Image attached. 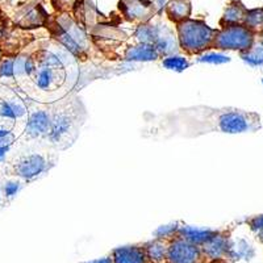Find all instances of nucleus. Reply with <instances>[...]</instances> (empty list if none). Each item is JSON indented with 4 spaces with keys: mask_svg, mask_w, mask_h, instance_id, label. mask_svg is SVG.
Segmentation results:
<instances>
[{
    "mask_svg": "<svg viewBox=\"0 0 263 263\" xmlns=\"http://www.w3.org/2000/svg\"><path fill=\"white\" fill-rule=\"evenodd\" d=\"M33 60L32 74L28 79L39 92L54 93L62 88L69 78L72 55L65 48H41L30 54Z\"/></svg>",
    "mask_w": 263,
    "mask_h": 263,
    "instance_id": "1",
    "label": "nucleus"
},
{
    "mask_svg": "<svg viewBox=\"0 0 263 263\" xmlns=\"http://www.w3.org/2000/svg\"><path fill=\"white\" fill-rule=\"evenodd\" d=\"M79 103L66 100L51 104V128L48 136L49 144L57 149H66L72 144L81 128Z\"/></svg>",
    "mask_w": 263,
    "mask_h": 263,
    "instance_id": "2",
    "label": "nucleus"
},
{
    "mask_svg": "<svg viewBox=\"0 0 263 263\" xmlns=\"http://www.w3.org/2000/svg\"><path fill=\"white\" fill-rule=\"evenodd\" d=\"M175 29L179 49L185 55H200L215 46L217 29L211 28L204 20L187 18L178 23Z\"/></svg>",
    "mask_w": 263,
    "mask_h": 263,
    "instance_id": "3",
    "label": "nucleus"
},
{
    "mask_svg": "<svg viewBox=\"0 0 263 263\" xmlns=\"http://www.w3.org/2000/svg\"><path fill=\"white\" fill-rule=\"evenodd\" d=\"M257 33L249 29L243 24H233L221 27L217 29L216 34L215 46L213 49L217 50H237L245 51L253 46L255 42Z\"/></svg>",
    "mask_w": 263,
    "mask_h": 263,
    "instance_id": "4",
    "label": "nucleus"
},
{
    "mask_svg": "<svg viewBox=\"0 0 263 263\" xmlns=\"http://www.w3.org/2000/svg\"><path fill=\"white\" fill-rule=\"evenodd\" d=\"M53 164L54 162L50 161L48 154L33 152L16 159L12 164V173L15 177L29 182L41 177L42 174L48 173Z\"/></svg>",
    "mask_w": 263,
    "mask_h": 263,
    "instance_id": "5",
    "label": "nucleus"
},
{
    "mask_svg": "<svg viewBox=\"0 0 263 263\" xmlns=\"http://www.w3.org/2000/svg\"><path fill=\"white\" fill-rule=\"evenodd\" d=\"M36 108L28 109L24 135L28 140H48L51 128V104L37 103Z\"/></svg>",
    "mask_w": 263,
    "mask_h": 263,
    "instance_id": "6",
    "label": "nucleus"
},
{
    "mask_svg": "<svg viewBox=\"0 0 263 263\" xmlns=\"http://www.w3.org/2000/svg\"><path fill=\"white\" fill-rule=\"evenodd\" d=\"M203 251L200 246L191 243L187 239L177 236L168 241L167 255L164 263H204Z\"/></svg>",
    "mask_w": 263,
    "mask_h": 263,
    "instance_id": "7",
    "label": "nucleus"
},
{
    "mask_svg": "<svg viewBox=\"0 0 263 263\" xmlns=\"http://www.w3.org/2000/svg\"><path fill=\"white\" fill-rule=\"evenodd\" d=\"M154 4L147 0H121L120 11L132 23H147L154 13Z\"/></svg>",
    "mask_w": 263,
    "mask_h": 263,
    "instance_id": "8",
    "label": "nucleus"
},
{
    "mask_svg": "<svg viewBox=\"0 0 263 263\" xmlns=\"http://www.w3.org/2000/svg\"><path fill=\"white\" fill-rule=\"evenodd\" d=\"M230 245H232V241H230L229 236L224 232H218L217 230L215 236L208 239L200 248L205 260L217 262V260H221L222 258L227 257Z\"/></svg>",
    "mask_w": 263,
    "mask_h": 263,
    "instance_id": "9",
    "label": "nucleus"
},
{
    "mask_svg": "<svg viewBox=\"0 0 263 263\" xmlns=\"http://www.w3.org/2000/svg\"><path fill=\"white\" fill-rule=\"evenodd\" d=\"M153 46L158 51L161 58L174 55V54H178L180 51L177 33L174 32L171 28H168L167 25H161L158 39L156 40Z\"/></svg>",
    "mask_w": 263,
    "mask_h": 263,
    "instance_id": "10",
    "label": "nucleus"
},
{
    "mask_svg": "<svg viewBox=\"0 0 263 263\" xmlns=\"http://www.w3.org/2000/svg\"><path fill=\"white\" fill-rule=\"evenodd\" d=\"M114 263H149L144 245L121 246L112 251Z\"/></svg>",
    "mask_w": 263,
    "mask_h": 263,
    "instance_id": "11",
    "label": "nucleus"
},
{
    "mask_svg": "<svg viewBox=\"0 0 263 263\" xmlns=\"http://www.w3.org/2000/svg\"><path fill=\"white\" fill-rule=\"evenodd\" d=\"M159 58L161 57L154 46L147 44H136L129 46L124 53V60L129 62H152V61H158Z\"/></svg>",
    "mask_w": 263,
    "mask_h": 263,
    "instance_id": "12",
    "label": "nucleus"
},
{
    "mask_svg": "<svg viewBox=\"0 0 263 263\" xmlns=\"http://www.w3.org/2000/svg\"><path fill=\"white\" fill-rule=\"evenodd\" d=\"M217 230L210 229V228H197V227H191V225H182L178 229V236L182 237V238L187 239L191 243H195L197 246H201L208 241V239L212 238L216 234Z\"/></svg>",
    "mask_w": 263,
    "mask_h": 263,
    "instance_id": "13",
    "label": "nucleus"
},
{
    "mask_svg": "<svg viewBox=\"0 0 263 263\" xmlns=\"http://www.w3.org/2000/svg\"><path fill=\"white\" fill-rule=\"evenodd\" d=\"M246 12H248V8L241 2H238V0L230 2L225 7V11L222 13L221 20H220V27H227V25L233 24H243Z\"/></svg>",
    "mask_w": 263,
    "mask_h": 263,
    "instance_id": "14",
    "label": "nucleus"
},
{
    "mask_svg": "<svg viewBox=\"0 0 263 263\" xmlns=\"http://www.w3.org/2000/svg\"><path fill=\"white\" fill-rule=\"evenodd\" d=\"M166 15L173 23L178 24L180 21L190 18L192 12L191 0H170L164 8Z\"/></svg>",
    "mask_w": 263,
    "mask_h": 263,
    "instance_id": "15",
    "label": "nucleus"
},
{
    "mask_svg": "<svg viewBox=\"0 0 263 263\" xmlns=\"http://www.w3.org/2000/svg\"><path fill=\"white\" fill-rule=\"evenodd\" d=\"M145 253L149 263H164L167 255L168 241L162 238H154L149 242L144 243Z\"/></svg>",
    "mask_w": 263,
    "mask_h": 263,
    "instance_id": "16",
    "label": "nucleus"
},
{
    "mask_svg": "<svg viewBox=\"0 0 263 263\" xmlns=\"http://www.w3.org/2000/svg\"><path fill=\"white\" fill-rule=\"evenodd\" d=\"M161 25L150 24L144 23L140 24L135 30V40L137 44H147V45H154L156 40L158 39Z\"/></svg>",
    "mask_w": 263,
    "mask_h": 263,
    "instance_id": "17",
    "label": "nucleus"
},
{
    "mask_svg": "<svg viewBox=\"0 0 263 263\" xmlns=\"http://www.w3.org/2000/svg\"><path fill=\"white\" fill-rule=\"evenodd\" d=\"M239 55H241L243 62H246L248 65L254 66V67H257V66H262L263 65V45L260 44V42H258V44H255L254 42L250 49H248V50L245 51H241Z\"/></svg>",
    "mask_w": 263,
    "mask_h": 263,
    "instance_id": "18",
    "label": "nucleus"
},
{
    "mask_svg": "<svg viewBox=\"0 0 263 263\" xmlns=\"http://www.w3.org/2000/svg\"><path fill=\"white\" fill-rule=\"evenodd\" d=\"M243 25L251 29L253 32L258 33L263 30V8H255L250 9L246 12L245 20H243Z\"/></svg>",
    "mask_w": 263,
    "mask_h": 263,
    "instance_id": "19",
    "label": "nucleus"
},
{
    "mask_svg": "<svg viewBox=\"0 0 263 263\" xmlns=\"http://www.w3.org/2000/svg\"><path fill=\"white\" fill-rule=\"evenodd\" d=\"M190 61L187 60V57H183L179 54H174V55H168V57H164L162 61V66L164 69L173 70V71H184L185 69L190 67Z\"/></svg>",
    "mask_w": 263,
    "mask_h": 263,
    "instance_id": "20",
    "label": "nucleus"
},
{
    "mask_svg": "<svg viewBox=\"0 0 263 263\" xmlns=\"http://www.w3.org/2000/svg\"><path fill=\"white\" fill-rule=\"evenodd\" d=\"M179 222H173V224L168 225H162L158 229L154 232V238H162L170 241L171 238L177 236L178 229H179Z\"/></svg>",
    "mask_w": 263,
    "mask_h": 263,
    "instance_id": "21",
    "label": "nucleus"
},
{
    "mask_svg": "<svg viewBox=\"0 0 263 263\" xmlns=\"http://www.w3.org/2000/svg\"><path fill=\"white\" fill-rule=\"evenodd\" d=\"M230 58L225 54L221 53H205L200 54V57L197 58V62H205V63H212V65H220V63H227L229 62Z\"/></svg>",
    "mask_w": 263,
    "mask_h": 263,
    "instance_id": "22",
    "label": "nucleus"
},
{
    "mask_svg": "<svg viewBox=\"0 0 263 263\" xmlns=\"http://www.w3.org/2000/svg\"><path fill=\"white\" fill-rule=\"evenodd\" d=\"M0 78H15V58L0 61Z\"/></svg>",
    "mask_w": 263,
    "mask_h": 263,
    "instance_id": "23",
    "label": "nucleus"
},
{
    "mask_svg": "<svg viewBox=\"0 0 263 263\" xmlns=\"http://www.w3.org/2000/svg\"><path fill=\"white\" fill-rule=\"evenodd\" d=\"M249 227L254 232L255 236L263 242V215L255 216L249 220Z\"/></svg>",
    "mask_w": 263,
    "mask_h": 263,
    "instance_id": "24",
    "label": "nucleus"
},
{
    "mask_svg": "<svg viewBox=\"0 0 263 263\" xmlns=\"http://www.w3.org/2000/svg\"><path fill=\"white\" fill-rule=\"evenodd\" d=\"M20 184L21 183L18 182V180H9V182H7L6 184H4V195H6V197H13L18 192V190H20Z\"/></svg>",
    "mask_w": 263,
    "mask_h": 263,
    "instance_id": "25",
    "label": "nucleus"
},
{
    "mask_svg": "<svg viewBox=\"0 0 263 263\" xmlns=\"http://www.w3.org/2000/svg\"><path fill=\"white\" fill-rule=\"evenodd\" d=\"M77 0H51V4L57 11H61V12H66L69 11L72 6L75 4Z\"/></svg>",
    "mask_w": 263,
    "mask_h": 263,
    "instance_id": "26",
    "label": "nucleus"
},
{
    "mask_svg": "<svg viewBox=\"0 0 263 263\" xmlns=\"http://www.w3.org/2000/svg\"><path fill=\"white\" fill-rule=\"evenodd\" d=\"M167 0H156L154 2V8L158 11V13H162L163 12V9L166 8V6H167Z\"/></svg>",
    "mask_w": 263,
    "mask_h": 263,
    "instance_id": "27",
    "label": "nucleus"
},
{
    "mask_svg": "<svg viewBox=\"0 0 263 263\" xmlns=\"http://www.w3.org/2000/svg\"><path fill=\"white\" fill-rule=\"evenodd\" d=\"M16 140L15 135L9 136V137H6V138H0V147L2 146H11V145L13 144V141Z\"/></svg>",
    "mask_w": 263,
    "mask_h": 263,
    "instance_id": "28",
    "label": "nucleus"
},
{
    "mask_svg": "<svg viewBox=\"0 0 263 263\" xmlns=\"http://www.w3.org/2000/svg\"><path fill=\"white\" fill-rule=\"evenodd\" d=\"M84 263H114V260H112V257H103V258H98V259L88 260V262H84Z\"/></svg>",
    "mask_w": 263,
    "mask_h": 263,
    "instance_id": "29",
    "label": "nucleus"
},
{
    "mask_svg": "<svg viewBox=\"0 0 263 263\" xmlns=\"http://www.w3.org/2000/svg\"><path fill=\"white\" fill-rule=\"evenodd\" d=\"M13 133L9 129L4 128V126H0V138H6L9 137V136H12Z\"/></svg>",
    "mask_w": 263,
    "mask_h": 263,
    "instance_id": "30",
    "label": "nucleus"
},
{
    "mask_svg": "<svg viewBox=\"0 0 263 263\" xmlns=\"http://www.w3.org/2000/svg\"><path fill=\"white\" fill-rule=\"evenodd\" d=\"M9 147L11 146H2L0 147V163L6 159L7 157V153L9 152Z\"/></svg>",
    "mask_w": 263,
    "mask_h": 263,
    "instance_id": "31",
    "label": "nucleus"
},
{
    "mask_svg": "<svg viewBox=\"0 0 263 263\" xmlns=\"http://www.w3.org/2000/svg\"><path fill=\"white\" fill-rule=\"evenodd\" d=\"M260 33V44H262V45H263V30H262V32H259Z\"/></svg>",
    "mask_w": 263,
    "mask_h": 263,
    "instance_id": "32",
    "label": "nucleus"
},
{
    "mask_svg": "<svg viewBox=\"0 0 263 263\" xmlns=\"http://www.w3.org/2000/svg\"><path fill=\"white\" fill-rule=\"evenodd\" d=\"M3 60V58H2V49H0V61Z\"/></svg>",
    "mask_w": 263,
    "mask_h": 263,
    "instance_id": "33",
    "label": "nucleus"
},
{
    "mask_svg": "<svg viewBox=\"0 0 263 263\" xmlns=\"http://www.w3.org/2000/svg\"><path fill=\"white\" fill-rule=\"evenodd\" d=\"M0 195H2V191H0Z\"/></svg>",
    "mask_w": 263,
    "mask_h": 263,
    "instance_id": "34",
    "label": "nucleus"
},
{
    "mask_svg": "<svg viewBox=\"0 0 263 263\" xmlns=\"http://www.w3.org/2000/svg\"><path fill=\"white\" fill-rule=\"evenodd\" d=\"M262 83H263V79H262Z\"/></svg>",
    "mask_w": 263,
    "mask_h": 263,
    "instance_id": "35",
    "label": "nucleus"
}]
</instances>
